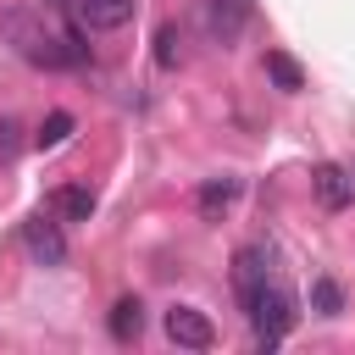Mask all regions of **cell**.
<instances>
[{
    "label": "cell",
    "instance_id": "1",
    "mask_svg": "<svg viewBox=\"0 0 355 355\" xmlns=\"http://www.w3.org/2000/svg\"><path fill=\"white\" fill-rule=\"evenodd\" d=\"M0 39L28 61V67H44V72H61V67H83L89 50H83V33L67 22V28H50L39 11L28 6H6L0 11Z\"/></svg>",
    "mask_w": 355,
    "mask_h": 355
},
{
    "label": "cell",
    "instance_id": "3",
    "mask_svg": "<svg viewBox=\"0 0 355 355\" xmlns=\"http://www.w3.org/2000/svg\"><path fill=\"white\" fill-rule=\"evenodd\" d=\"M22 244H28V255L39 261V266H61L67 261V233H61V216H28L22 222Z\"/></svg>",
    "mask_w": 355,
    "mask_h": 355
},
{
    "label": "cell",
    "instance_id": "15",
    "mask_svg": "<svg viewBox=\"0 0 355 355\" xmlns=\"http://www.w3.org/2000/svg\"><path fill=\"white\" fill-rule=\"evenodd\" d=\"M17 133H22V128H17L11 116H0V161H11V155H17V144H22Z\"/></svg>",
    "mask_w": 355,
    "mask_h": 355
},
{
    "label": "cell",
    "instance_id": "16",
    "mask_svg": "<svg viewBox=\"0 0 355 355\" xmlns=\"http://www.w3.org/2000/svg\"><path fill=\"white\" fill-rule=\"evenodd\" d=\"M55 6H67V0H55Z\"/></svg>",
    "mask_w": 355,
    "mask_h": 355
},
{
    "label": "cell",
    "instance_id": "13",
    "mask_svg": "<svg viewBox=\"0 0 355 355\" xmlns=\"http://www.w3.org/2000/svg\"><path fill=\"white\" fill-rule=\"evenodd\" d=\"M311 311H316V316H338V311H344V288H338L333 277H316V283H311Z\"/></svg>",
    "mask_w": 355,
    "mask_h": 355
},
{
    "label": "cell",
    "instance_id": "4",
    "mask_svg": "<svg viewBox=\"0 0 355 355\" xmlns=\"http://www.w3.org/2000/svg\"><path fill=\"white\" fill-rule=\"evenodd\" d=\"M166 338H172L178 349H211V344H216V327H211L205 311H194V305H172V311H166Z\"/></svg>",
    "mask_w": 355,
    "mask_h": 355
},
{
    "label": "cell",
    "instance_id": "7",
    "mask_svg": "<svg viewBox=\"0 0 355 355\" xmlns=\"http://www.w3.org/2000/svg\"><path fill=\"white\" fill-rule=\"evenodd\" d=\"M311 189H316V200H322V211H344L349 200H355V178L338 166V161H322L316 172H311Z\"/></svg>",
    "mask_w": 355,
    "mask_h": 355
},
{
    "label": "cell",
    "instance_id": "9",
    "mask_svg": "<svg viewBox=\"0 0 355 355\" xmlns=\"http://www.w3.org/2000/svg\"><path fill=\"white\" fill-rule=\"evenodd\" d=\"M239 189H244L239 178H205V183H200V194H194L200 216H205V222H222V216H227V205L239 200Z\"/></svg>",
    "mask_w": 355,
    "mask_h": 355
},
{
    "label": "cell",
    "instance_id": "8",
    "mask_svg": "<svg viewBox=\"0 0 355 355\" xmlns=\"http://www.w3.org/2000/svg\"><path fill=\"white\" fill-rule=\"evenodd\" d=\"M50 216H61V227H67V222H89V216H94V189H83V183L50 189Z\"/></svg>",
    "mask_w": 355,
    "mask_h": 355
},
{
    "label": "cell",
    "instance_id": "5",
    "mask_svg": "<svg viewBox=\"0 0 355 355\" xmlns=\"http://www.w3.org/2000/svg\"><path fill=\"white\" fill-rule=\"evenodd\" d=\"M244 28H250V0H205V33H211V44L233 50Z\"/></svg>",
    "mask_w": 355,
    "mask_h": 355
},
{
    "label": "cell",
    "instance_id": "14",
    "mask_svg": "<svg viewBox=\"0 0 355 355\" xmlns=\"http://www.w3.org/2000/svg\"><path fill=\"white\" fill-rule=\"evenodd\" d=\"M178 44H183V39H178V28H172V22H166V28H155V61H161V67H178V55H183Z\"/></svg>",
    "mask_w": 355,
    "mask_h": 355
},
{
    "label": "cell",
    "instance_id": "2",
    "mask_svg": "<svg viewBox=\"0 0 355 355\" xmlns=\"http://www.w3.org/2000/svg\"><path fill=\"white\" fill-rule=\"evenodd\" d=\"M239 305H244V316H250V327H255V349H277V344L294 333V322H300V311H294L288 288H283V283H272V277H266L255 294H244Z\"/></svg>",
    "mask_w": 355,
    "mask_h": 355
},
{
    "label": "cell",
    "instance_id": "6",
    "mask_svg": "<svg viewBox=\"0 0 355 355\" xmlns=\"http://www.w3.org/2000/svg\"><path fill=\"white\" fill-rule=\"evenodd\" d=\"M72 6H78V22H83L89 33H116V28H128L133 11H139V0H72Z\"/></svg>",
    "mask_w": 355,
    "mask_h": 355
},
{
    "label": "cell",
    "instance_id": "11",
    "mask_svg": "<svg viewBox=\"0 0 355 355\" xmlns=\"http://www.w3.org/2000/svg\"><path fill=\"white\" fill-rule=\"evenodd\" d=\"M266 78H272L283 94L305 89V72H300V61H294V55H283V50H266Z\"/></svg>",
    "mask_w": 355,
    "mask_h": 355
},
{
    "label": "cell",
    "instance_id": "12",
    "mask_svg": "<svg viewBox=\"0 0 355 355\" xmlns=\"http://www.w3.org/2000/svg\"><path fill=\"white\" fill-rule=\"evenodd\" d=\"M67 133H72V111H50L39 122V133H33V144L39 150H55V144H67Z\"/></svg>",
    "mask_w": 355,
    "mask_h": 355
},
{
    "label": "cell",
    "instance_id": "10",
    "mask_svg": "<svg viewBox=\"0 0 355 355\" xmlns=\"http://www.w3.org/2000/svg\"><path fill=\"white\" fill-rule=\"evenodd\" d=\"M105 327H111V338H116V344H133V338L144 333V305H139L133 294H122V300L111 305V316H105Z\"/></svg>",
    "mask_w": 355,
    "mask_h": 355
}]
</instances>
